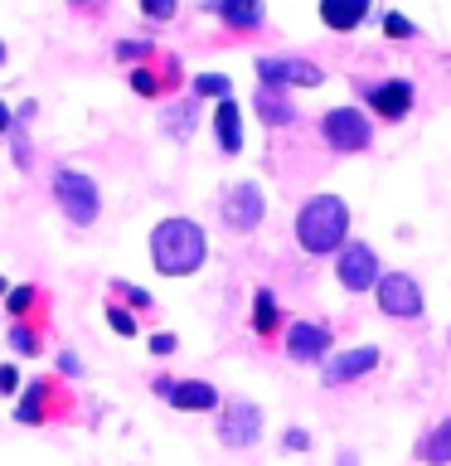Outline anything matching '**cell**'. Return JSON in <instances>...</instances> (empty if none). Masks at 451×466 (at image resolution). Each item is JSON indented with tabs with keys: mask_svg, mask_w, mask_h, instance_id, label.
Returning <instances> with one entry per match:
<instances>
[{
	"mask_svg": "<svg viewBox=\"0 0 451 466\" xmlns=\"http://www.w3.org/2000/svg\"><path fill=\"white\" fill-rule=\"evenodd\" d=\"M151 268L160 277H195L209 262V233L185 214H170L151 228Z\"/></svg>",
	"mask_w": 451,
	"mask_h": 466,
	"instance_id": "cell-1",
	"label": "cell"
},
{
	"mask_svg": "<svg viewBox=\"0 0 451 466\" xmlns=\"http://www.w3.org/2000/svg\"><path fill=\"white\" fill-rule=\"evenodd\" d=\"M349 238V204L340 195H311L296 214V243L311 258H326Z\"/></svg>",
	"mask_w": 451,
	"mask_h": 466,
	"instance_id": "cell-2",
	"label": "cell"
},
{
	"mask_svg": "<svg viewBox=\"0 0 451 466\" xmlns=\"http://www.w3.org/2000/svg\"><path fill=\"white\" fill-rule=\"evenodd\" d=\"M54 204H58V214H64L73 228H93L97 214H102V189H97V180L87 170L64 166L54 175Z\"/></svg>",
	"mask_w": 451,
	"mask_h": 466,
	"instance_id": "cell-3",
	"label": "cell"
},
{
	"mask_svg": "<svg viewBox=\"0 0 451 466\" xmlns=\"http://www.w3.org/2000/svg\"><path fill=\"white\" fill-rule=\"evenodd\" d=\"M320 137L330 141V151L355 156V151H369L374 146V127L359 107H330L326 116H320Z\"/></svg>",
	"mask_w": 451,
	"mask_h": 466,
	"instance_id": "cell-4",
	"label": "cell"
},
{
	"mask_svg": "<svg viewBox=\"0 0 451 466\" xmlns=\"http://www.w3.org/2000/svg\"><path fill=\"white\" fill-rule=\"evenodd\" d=\"M262 214H267V195H262L257 180H238L218 195V218H224L233 233H253L262 224Z\"/></svg>",
	"mask_w": 451,
	"mask_h": 466,
	"instance_id": "cell-5",
	"label": "cell"
},
{
	"mask_svg": "<svg viewBox=\"0 0 451 466\" xmlns=\"http://www.w3.org/2000/svg\"><path fill=\"white\" fill-rule=\"evenodd\" d=\"M218 442L233 451H247L262 442V408L253 399H228L218 413Z\"/></svg>",
	"mask_w": 451,
	"mask_h": 466,
	"instance_id": "cell-6",
	"label": "cell"
},
{
	"mask_svg": "<svg viewBox=\"0 0 451 466\" xmlns=\"http://www.w3.org/2000/svg\"><path fill=\"white\" fill-rule=\"evenodd\" d=\"M378 311L393 320H417L422 316V287L407 272H384L378 277Z\"/></svg>",
	"mask_w": 451,
	"mask_h": 466,
	"instance_id": "cell-7",
	"label": "cell"
},
{
	"mask_svg": "<svg viewBox=\"0 0 451 466\" xmlns=\"http://www.w3.org/2000/svg\"><path fill=\"white\" fill-rule=\"evenodd\" d=\"M335 277H340V287L355 291V297H359V291H374L378 277H384V272H378V253L369 243H345L340 262H335Z\"/></svg>",
	"mask_w": 451,
	"mask_h": 466,
	"instance_id": "cell-8",
	"label": "cell"
},
{
	"mask_svg": "<svg viewBox=\"0 0 451 466\" xmlns=\"http://www.w3.org/2000/svg\"><path fill=\"white\" fill-rule=\"evenodd\" d=\"M257 78L262 87H320L326 68L311 58H257Z\"/></svg>",
	"mask_w": 451,
	"mask_h": 466,
	"instance_id": "cell-9",
	"label": "cell"
},
{
	"mask_svg": "<svg viewBox=\"0 0 451 466\" xmlns=\"http://www.w3.org/2000/svg\"><path fill=\"white\" fill-rule=\"evenodd\" d=\"M330 326L320 320H291L286 326V360L291 364H326L330 360Z\"/></svg>",
	"mask_w": 451,
	"mask_h": 466,
	"instance_id": "cell-10",
	"label": "cell"
},
{
	"mask_svg": "<svg viewBox=\"0 0 451 466\" xmlns=\"http://www.w3.org/2000/svg\"><path fill=\"white\" fill-rule=\"evenodd\" d=\"M378 364V350L374 345H355V350H335V355L320 364V379H326V389H345L355 384V379H364Z\"/></svg>",
	"mask_w": 451,
	"mask_h": 466,
	"instance_id": "cell-11",
	"label": "cell"
},
{
	"mask_svg": "<svg viewBox=\"0 0 451 466\" xmlns=\"http://www.w3.org/2000/svg\"><path fill=\"white\" fill-rule=\"evenodd\" d=\"M54 393H58V379H29L20 389V403H15V422H29V428L49 422L54 418Z\"/></svg>",
	"mask_w": 451,
	"mask_h": 466,
	"instance_id": "cell-12",
	"label": "cell"
},
{
	"mask_svg": "<svg viewBox=\"0 0 451 466\" xmlns=\"http://www.w3.org/2000/svg\"><path fill=\"white\" fill-rule=\"evenodd\" d=\"M364 97H369V107L384 116V122H403L407 107H413V83H407V78H388V83L364 87Z\"/></svg>",
	"mask_w": 451,
	"mask_h": 466,
	"instance_id": "cell-13",
	"label": "cell"
},
{
	"mask_svg": "<svg viewBox=\"0 0 451 466\" xmlns=\"http://www.w3.org/2000/svg\"><path fill=\"white\" fill-rule=\"evenodd\" d=\"M204 10H214L218 20L228 29H238V35L262 29V20H267V5H262V0H204Z\"/></svg>",
	"mask_w": 451,
	"mask_h": 466,
	"instance_id": "cell-14",
	"label": "cell"
},
{
	"mask_svg": "<svg viewBox=\"0 0 451 466\" xmlns=\"http://www.w3.org/2000/svg\"><path fill=\"white\" fill-rule=\"evenodd\" d=\"M165 403L180 408V413H209V408H218V389L209 384V379H175Z\"/></svg>",
	"mask_w": 451,
	"mask_h": 466,
	"instance_id": "cell-15",
	"label": "cell"
},
{
	"mask_svg": "<svg viewBox=\"0 0 451 466\" xmlns=\"http://www.w3.org/2000/svg\"><path fill=\"white\" fill-rule=\"evenodd\" d=\"M214 137H218V151L224 156L243 151V107H238V97H224L214 107Z\"/></svg>",
	"mask_w": 451,
	"mask_h": 466,
	"instance_id": "cell-16",
	"label": "cell"
},
{
	"mask_svg": "<svg viewBox=\"0 0 451 466\" xmlns=\"http://www.w3.org/2000/svg\"><path fill=\"white\" fill-rule=\"evenodd\" d=\"M374 0H320V25L335 29V35H349V29L364 25Z\"/></svg>",
	"mask_w": 451,
	"mask_h": 466,
	"instance_id": "cell-17",
	"label": "cell"
},
{
	"mask_svg": "<svg viewBox=\"0 0 451 466\" xmlns=\"http://www.w3.org/2000/svg\"><path fill=\"white\" fill-rule=\"evenodd\" d=\"M199 127V97H180V102H165V112H160V131H165L170 141H189Z\"/></svg>",
	"mask_w": 451,
	"mask_h": 466,
	"instance_id": "cell-18",
	"label": "cell"
},
{
	"mask_svg": "<svg viewBox=\"0 0 451 466\" xmlns=\"http://www.w3.org/2000/svg\"><path fill=\"white\" fill-rule=\"evenodd\" d=\"M253 107H257V116L267 127H291V122H296V107H291V97L282 93V87H257Z\"/></svg>",
	"mask_w": 451,
	"mask_h": 466,
	"instance_id": "cell-19",
	"label": "cell"
},
{
	"mask_svg": "<svg viewBox=\"0 0 451 466\" xmlns=\"http://www.w3.org/2000/svg\"><path fill=\"white\" fill-rule=\"evenodd\" d=\"M417 457L427 461V466H451V413L417 442Z\"/></svg>",
	"mask_w": 451,
	"mask_h": 466,
	"instance_id": "cell-20",
	"label": "cell"
},
{
	"mask_svg": "<svg viewBox=\"0 0 451 466\" xmlns=\"http://www.w3.org/2000/svg\"><path fill=\"white\" fill-rule=\"evenodd\" d=\"M276 326H282L276 291H272V287H257V291H253V330H257V335H276Z\"/></svg>",
	"mask_w": 451,
	"mask_h": 466,
	"instance_id": "cell-21",
	"label": "cell"
},
{
	"mask_svg": "<svg viewBox=\"0 0 451 466\" xmlns=\"http://www.w3.org/2000/svg\"><path fill=\"white\" fill-rule=\"evenodd\" d=\"M5 345H10L20 360H35V355H44V335H39L35 326H29V320H15L10 335H5Z\"/></svg>",
	"mask_w": 451,
	"mask_h": 466,
	"instance_id": "cell-22",
	"label": "cell"
},
{
	"mask_svg": "<svg viewBox=\"0 0 451 466\" xmlns=\"http://www.w3.org/2000/svg\"><path fill=\"white\" fill-rule=\"evenodd\" d=\"M189 97H214V102H224L233 97V78L228 73H195V83H189Z\"/></svg>",
	"mask_w": 451,
	"mask_h": 466,
	"instance_id": "cell-23",
	"label": "cell"
},
{
	"mask_svg": "<svg viewBox=\"0 0 451 466\" xmlns=\"http://www.w3.org/2000/svg\"><path fill=\"white\" fill-rule=\"evenodd\" d=\"M35 306H39V287H10L5 291L10 320H29V316H35Z\"/></svg>",
	"mask_w": 451,
	"mask_h": 466,
	"instance_id": "cell-24",
	"label": "cell"
},
{
	"mask_svg": "<svg viewBox=\"0 0 451 466\" xmlns=\"http://www.w3.org/2000/svg\"><path fill=\"white\" fill-rule=\"evenodd\" d=\"M116 58H122V64H145V58H155V44L151 39H116Z\"/></svg>",
	"mask_w": 451,
	"mask_h": 466,
	"instance_id": "cell-25",
	"label": "cell"
},
{
	"mask_svg": "<svg viewBox=\"0 0 451 466\" xmlns=\"http://www.w3.org/2000/svg\"><path fill=\"white\" fill-rule=\"evenodd\" d=\"M107 330L122 335V340H131V335H136V311H126L122 301H112L107 306Z\"/></svg>",
	"mask_w": 451,
	"mask_h": 466,
	"instance_id": "cell-26",
	"label": "cell"
},
{
	"mask_svg": "<svg viewBox=\"0 0 451 466\" xmlns=\"http://www.w3.org/2000/svg\"><path fill=\"white\" fill-rule=\"evenodd\" d=\"M112 291H116V301H122V306L151 311V291H145V287H136V282H112Z\"/></svg>",
	"mask_w": 451,
	"mask_h": 466,
	"instance_id": "cell-27",
	"label": "cell"
},
{
	"mask_svg": "<svg viewBox=\"0 0 451 466\" xmlns=\"http://www.w3.org/2000/svg\"><path fill=\"white\" fill-rule=\"evenodd\" d=\"M10 151H15V166H20V170L35 166V146H29L25 127H10Z\"/></svg>",
	"mask_w": 451,
	"mask_h": 466,
	"instance_id": "cell-28",
	"label": "cell"
},
{
	"mask_svg": "<svg viewBox=\"0 0 451 466\" xmlns=\"http://www.w3.org/2000/svg\"><path fill=\"white\" fill-rule=\"evenodd\" d=\"M175 10H180V0H141V15H145V20H155V25L175 20Z\"/></svg>",
	"mask_w": 451,
	"mask_h": 466,
	"instance_id": "cell-29",
	"label": "cell"
},
{
	"mask_svg": "<svg viewBox=\"0 0 451 466\" xmlns=\"http://www.w3.org/2000/svg\"><path fill=\"white\" fill-rule=\"evenodd\" d=\"M384 35H388V39H413V20H407V15H398V10H388V15H384Z\"/></svg>",
	"mask_w": 451,
	"mask_h": 466,
	"instance_id": "cell-30",
	"label": "cell"
},
{
	"mask_svg": "<svg viewBox=\"0 0 451 466\" xmlns=\"http://www.w3.org/2000/svg\"><path fill=\"white\" fill-rule=\"evenodd\" d=\"M20 389H25V384H20V370L5 360V364H0V399H10V393H20Z\"/></svg>",
	"mask_w": 451,
	"mask_h": 466,
	"instance_id": "cell-31",
	"label": "cell"
},
{
	"mask_svg": "<svg viewBox=\"0 0 451 466\" xmlns=\"http://www.w3.org/2000/svg\"><path fill=\"white\" fill-rule=\"evenodd\" d=\"M58 374H64V379H83V360L73 355V350H58Z\"/></svg>",
	"mask_w": 451,
	"mask_h": 466,
	"instance_id": "cell-32",
	"label": "cell"
},
{
	"mask_svg": "<svg viewBox=\"0 0 451 466\" xmlns=\"http://www.w3.org/2000/svg\"><path fill=\"white\" fill-rule=\"evenodd\" d=\"M175 345H180V340H175V330H155L151 335V355H160V360L175 355Z\"/></svg>",
	"mask_w": 451,
	"mask_h": 466,
	"instance_id": "cell-33",
	"label": "cell"
},
{
	"mask_svg": "<svg viewBox=\"0 0 451 466\" xmlns=\"http://www.w3.org/2000/svg\"><path fill=\"white\" fill-rule=\"evenodd\" d=\"M282 447H286V451H306V447H311V432H306V428H291V432L282 437Z\"/></svg>",
	"mask_w": 451,
	"mask_h": 466,
	"instance_id": "cell-34",
	"label": "cell"
},
{
	"mask_svg": "<svg viewBox=\"0 0 451 466\" xmlns=\"http://www.w3.org/2000/svg\"><path fill=\"white\" fill-rule=\"evenodd\" d=\"M10 127H15V112L5 107V97H0V137H10Z\"/></svg>",
	"mask_w": 451,
	"mask_h": 466,
	"instance_id": "cell-35",
	"label": "cell"
},
{
	"mask_svg": "<svg viewBox=\"0 0 451 466\" xmlns=\"http://www.w3.org/2000/svg\"><path fill=\"white\" fill-rule=\"evenodd\" d=\"M151 389H155V399H165V393L175 389V379H165V374H160V379H155V384H151Z\"/></svg>",
	"mask_w": 451,
	"mask_h": 466,
	"instance_id": "cell-36",
	"label": "cell"
},
{
	"mask_svg": "<svg viewBox=\"0 0 451 466\" xmlns=\"http://www.w3.org/2000/svg\"><path fill=\"white\" fill-rule=\"evenodd\" d=\"M340 466H359V461H355V451H345V457H340Z\"/></svg>",
	"mask_w": 451,
	"mask_h": 466,
	"instance_id": "cell-37",
	"label": "cell"
},
{
	"mask_svg": "<svg viewBox=\"0 0 451 466\" xmlns=\"http://www.w3.org/2000/svg\"><path fill=\"white\" fill-rule=\"evenodd\" d=\"M0 68H5V39H0Z\"/></svg>",
	"mask_w": 451,
	"mask_h": 466,
	"instance_id": "cell-38",
	"label": "cell"
},
{
	"mask_svg": "<svg viewBox=\"0 0 451 466\" xmlns=\"http://www.w3.org/2000/svg\"><path fill=\"white\" fill-rule=\"evenodd\" d=\"M5 291H10V282H5V277H0V297H5Z\"/></svg>",
	"mask_w": 451,
	"mask_h": 466,
	"instance_id": "cell-39",
	"label": "cell"
},
{
	"mask_svg": "<svg viewBox=\"0 0 451 466\" xmlns=\"http://www.w3.org/2000/svg\"><path fill=\"white\" fill-rule=\"evenodd\" d=\"M73 5H97V0H73Z\"/></svg>",
	"mask_w": 451,
	"mask_h": 466,
	"instance_id": "cell-40",
	"label": "cell"
}]
</instances>
